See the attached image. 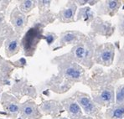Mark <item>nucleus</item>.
Masks as SVG:
<instances>
[{
  "label": "nucleus",
  "mask_w": 124,
  "mask_h": 119,
  "mask_svg": "<svg viewBox=\"0 0 124 119\" xmlns=\"http://www.w3.org/2000/svg\"><path fill=\"white\" fill-rule=\"evenodd\" d=\"M96 48L94 40L90 37H85L82 41L76 45V46L72 49V60L86 67H92Z\"/></svg>",
  "instance_id": "nucleus-1"
},
{
  "label": "nucleus",
  "mask_w": 124,
  "mask_h": 119,
  "mask_svg": "<svg viewBox=\"0 0 124 119\" xmlns=\"http://www.w3.org/2000/svg\"><path fill=\"white\" fill-rule=\"evenodd\" d=\"M74 96L81 109L84 110V112L88 115V117H96L98 119H101V117L103 115L101 112V110L98 107V106L92 100V97H91L89 95L85 93L80 92V91L75 93Z\"/></svg>",
  "instance_id": "nucleus-2"
},
{
  "label": "nucleus",
  "mask_w": 124,
  "mask_h": 119,
  "mask_svg": "<svg viewBox=\"0 0 124 119\" xmlns=\"http://www.w3.org/2000/svg\"><path fill=\"white\" fill-rule=\"evenodd\" d=\"M115 56V47L111 43H105L98 45L94 54V60L96 63L109 66L112 64Z\"/></svg>",
  "instance_id": "nucleus-3"
},
{
  "label": "nucleus",
  "mask_w": 124,
  "mask_h": 119,
  "mask_svg": "<svg viewBox=\"0 0 124 119\" xmlns=\"http://www.w3.org/2000/svg\"><path fill=\"white\" fill-rule=\"evenodd\" d=\"M92 100L97 106L112 107L115 104V93L113 87H107L92 93Z\"/></svg>",
  "instance_id": "nucleus-4"
},
{
  "label": "nucleus",
  "mask_w": 124,
  "mask_h": 119,
  "mask_svg": "<svg viewBox=\"0 0 124 119\" xmlns=\"http://www.w3.org/2000/svg\"><path fill=\"white\" fill-rule=\"evenodd\" d=\"M92 30L96 34H101L102 36H105L106 38H109L115 30V27L110 22L104 21L100 17H96L92 21L91 24Z\"/></svg>",
  "instance_id": "nucleus-5"
},
{
  "label": "nucleus",
  "mask_w": 124,
  "mask_h": 119,
  "mask_svg": "<svg viewBox=\"0 0 124 119\" xmlns=\"http://www.w3.org/2000/svg\"><path fill=\"white\" fill-rule=\"evenodd\" d=\"M41 38L40 30L39 29L32 28L26 33L24 38L23 40V45L24 47L25 51L34 50L36 44H38L39 39Z\"/></svg>",
  "instance_id": "nucleus-6"
},
{
  "label": "nucleus",
  "mask_w": 124,
  "mask_h": 119,
  "mask_svg": "<svg viewBox=\"0 0 124 119\" xmlns=\"http://www.w3.org/2000/svg\"><path fill=\"white\" fill-rule=\"evenodd\" d=\"M122 5V1H105L101 3L97 7V14L99 15L102 14H107V15L112 17L113 15L117 13L118 9L120 8Z\"/></svg>",
  "instance_id": "nucleus-7"
},
{
  "label": "nucleus",
  "mask_w": 124,
  "mask_h": 119,
  "mask_svg": "<svg viewBox=\"0 0 124 119\" xmlns=\"http://www.w3.org/2000/svg\"><path fill=\"white\" fill-rule=\"evenodd\" d=\"M62 103L72 119H77L83 117L82 109L80 107L78 102L73 98H68V99L64 100Z\"/></svg>",
  "instance_id": "nucleus-8"
},
{
  "label": "nucleus",
  "mask_w": 124,
  "mask_h": 119,
  "mask_svg": "<svg viewBox=\"0 0 124 119\" xmlns=\"http://www.w3.org/2000/svg\"><path fill=\"white\" fill-rule=\"evenodd\" d=\"M86 36L80 31H67L61 34V45L75 44L77 45L81 42Z\"/></svg>",
  "instance_id": "nucleus-9"
},
{
  "label": "nucleus",
  "mask_w": 124,
  "mask_h": 119,
  "mask_svg": "<svg viewBox=\"0 0 124 119\" xmlns=\"http://www.w3.org/2000/svg\"><path fill=\"white\" fill-rule=\"evenodd\" d=\"M77 5L76 2H69L67 6L60 13V19L64 23H70L75 21V14H76Z\"/></svg>",
  "instance_id": "nucleus-10"
},
{
  "label": "nucleus",
  "mask_w": 124,
  "mask_h": 119,
  "mask_svg": "<svg viewBox=\"0 0 124 119\" xmlns=\"http://www.w3.org/2000/svg\"><path fill=\"white\" fill-rule=\"evenodd\" d=\"M64 75L66 77L74 80H81L84 75L83 68L77 65V63H70L64 69Z\"/></svg>",
  "instance_id": "nucleus-11"
},
{
  "label": "nucleus",
  "mask_w": 124,
  "mask_h": 119,
  "mask_svg": "<svg viewBox=\"0 0 124 119\" xmlns=\"http://www.w3.org/2000/svg\"><path fill=\"white\" fill-rule=\"evenodd\" d=\"M107 119H124V105H114L105 111Z\"/></svg>",
  "instance_id": "nucleus-12"
},
{
  "label": "nucleus",
  "mask_w": 124,
  "mask_h": 119,
  "mask_svg": "<svg viewBox=\"0 0 124 119\" xmlns=\"http://www.w3.org/2000/svg\"><path fill=\"white\" fill-rule=\"evenodd\" d=\"M95 18V14L92 8L89 7H84L78 10L76 20H82L86 24H89L90 23H92Z\"/></svg>",
  "instance_id": "nucleus-13"
},
{
  "label": "nucleus",
  "mask_w": 124,
  "mask_h": 119,
  "mask_svg": "<svg viewBox=\"0 0 124 119\" xmlns=\"http://www.w3.org/2000/svg\"><path fill=\"white\" fill-rule=\"evenodd\" d=\"M115 105H124V84L119 86L116 90Z\"/></svg>",
  "instance_id": "nucleus-14"
},
{
  "label": "nucleus",
  "mask_w": 124,
  "mask_h": 119,
  "mask_svg": "<svg viewBox=\"0 0 124 119\" xmlns=\"http://www.w3.org/2000/svg\"><path fill=\"white\" fill-rule=\"evenodd\" d=\"M58 102H46L41 106L42 110L45 111V112H52V111H55L56 109H58Z\"/></svg>",
  "instance_id": "nucleus-15"
},
{
  "label": "nucleus",
  "mask_w": 124,
  "mask_h": 119,
  "mask_svg": "<svg viewBox=\"0 0 124 119\" xmlns=\"http://www.w3.org/2000/svg\"><path fill=\"white\" fill-rule=\"evenodd\" d=\"M13 24H14V26H15L17 29H19V30L22 29L25 24L24 15H23V14H17L15 17H14V23Z\"/></svg>",
  "instance_id": "nucleus-16"
},
{
  "label": "nucleus",
  "mask_w": 124,
  "mask_h": 119,
  "mask_svg": "<svg viewBox=\"0 0 124 119\" xmlns=\"http://www.w3.org/2000/svg\"><path fill=\"white\" fill-rule=\"evenodd\" d=\"M22 112H23V116H24L25 118L33 116L34 114V112H35L34 105H33V104H25L23 106V109H22Z\"/></svg>",
  "instance_id": "nucleus-17"
},
{
  "label": "nucleus",
  "mask_w": 124,
  "mask_h": 119,
  "mask_svg": "<svg viewBox=\"0 0 124 119\" xmlns=\"http://www.w3.org/2000/svg\"><path fill=\"white\" fill-rule=\"evenodd\" d=\"M34 2L33 1H23L21 4V9L23 12H29L34 7Z\"/></svg>",
  "instance_id": "nucleus-18"
},
{
  "label": "nucleus",
  "mask_w": 124,
  "mask_h": 119,
  "mask_svg": "<svg viewBox=\"0 0 124 119\" xmlns=\"http://www.w3.org/2000/svg\"><path fill=\"white\" fill-rule=\"evenodd\" d=\"M117 26L120 34L124 37V14H120Z\"/></svg>",
  "instance_id": "nucleus-19"
},
{
  "label": "nucleus",
  "mask_w": 124,
  "mask_h": 119,
  "mask_svg": "<svg viewBox=\"0 0 124 119\" xmlns=\"http://www.w3.org/2000/svg\"><path fill=\"white\" fill-rule=\"evenodd\" d=\"M18 49V40H14L12 41H10L8 45V53H14V51H16V50Z\"/></svg>",
  "instance_id": "nucleus-20"
},
{
  "label": "nucleus",
  "mask_w": 124,
  "mask_h": 119,
  "mask_svg": "<svg viewBox=\"0 0 124 119\" xmlns=\"http://www.w3.org/2000/svg\"><path fill=\"white\" fill-rule=\"evenodd\" d=\"M117 63H118V65H123V64H124V45L123 46V48L120 50Z\"/></svg>",
  "instance_id": "nucleus-21"
},
{
  "label": "nucleus",
  "mask_w": 124,
  "mask_h": 119,
  "mask_svg": "<svg viewBox=\"0 0 124 119\" xmlns=\"http://www.w3.org/2000/svg\"><path fill=\"white\" fill-rule=\"evenodd\" d=\"M55 39H56V36H55V34H48L45 36V40H46V42L48 43L49 45H51L53 42L55 40Z\"/></svg>",
  "instance_id": "nucleus-22"
},
{
  "label": "nucleus",
  "mask_w": 124,
  "mask_h": 119,
  "mask_svg": "<svg viewBox=\"0 0 124 119\" xmlns=\"http://www.w3.org/2000/svg\"><path fill=\"white\" fill-rule=\"evenodd\" d=\"M8 109H9V111H11V112H18L19 111V107H18V105H16V104H11V105L9 106V107H8Z\"/></svg>",
  "instance_id": "nucleus-23"
},
{
  "label": "nucleus",
  "mask_w": 124,
  "mask_h": 119,
  "mask_svg": "<svg viewBox=\"0 0 124 119\" xmlns=\"http://www.w3.org/2000/svg\"><path fill=\"white\" fill-rule=\"evenodd\" d=\"M90 3V1H88V0H85V1H76V5H81V6L85 5V3Z\"/></svg>",
  "instance_id": "nucleus-24"
},
{
  "label": "nucleus",
  "mask_w": 124,
  "mask_h": 119,
  "mask_svg": "<svg viewBox=\"0 0 124 119\" xmlns=\"http://www.w3.org/2000/svg\"><path fill=\"white\" fill-rule=\"evenodd\" d=\"M77 119H93L92 118H91V117H81V118H77Z\"/></svg>",
  "instance_id": "nucleus-25"
},
{
  "label": "nucleus",
  "mask_w": 124,
  "mask_h": 119,
  "mask_svg": "<svg viewBox=\"0 0 124 119\" xmlns=\"http://www.w3.org/2000/svg\"><path fill=\"white\" fill-rule=\"evenodd\" d=\"M60 119H68V118H60Z\"/></svg>",
  "instance_id": "nucleus-26"
},
{
  "label": "nucleus",
  "mask_w": 124,
  "mask_h": 119,
  "mask_svg": "<svg viewBox=\"0 0 124 119\" xmlns=\"http://www.w3.org/2000/svg\"><path fill=\"white\" fill-rule=\"evenodd\" d=\"M123 65H124V64H123Z\"/></svg>",
  "instance_id": "nucleus-27"
}]
</instances>
